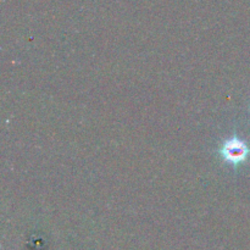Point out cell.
I'll use <instances>...</instances> for the list:
<instances>
[{"label":"cell","mask_w":250,"mask_h":250,"mask_svg":"<svg viewBox=\"0 0 250 250\" xmlns=\"http://www.w3.org/2000/svg\"><path fill=\"white\" fill-rule=\"evenodd\" d=\"M249 154L250 148L248 144L243 139L237 137L236 134L232 136L231 138L226 139L220 148V155H221L222 160L226 161L233 167L246 163L249 158Z\"/></svg>","instance_id":"1"}]
</instances>
